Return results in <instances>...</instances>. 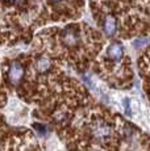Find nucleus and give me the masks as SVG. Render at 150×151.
Segmentation results:
<instances>
[{"instance_id":"obj_1","label":"nucleus","mask_w":150,"mask_h":151,"mask_svg":"<svg viewBox=\"0 0 150 151\" xmlns=\"http://www.w3.org/2000/svg\"><path fill=\"white\" fill-rule=\"evenodd\" d=\"M100 32L86 22L69 24L66 27H51L38 32L33 47L56 58L66 60L75 68L82 70L100 55L104 46Z\"/></svg>"},{"instance_id":"obj_2","label":"nucleus","mask_w":150,"mask_h":151,"mask_svg":"<svg viewBox=\"0 0 150 151\" xmlns=\"http://www.w3.org/2000/svg\"><path fill=\"white\" fill-rule=\"evenodd\" d=\"M96 72L111 86L125 88L131 86L132 68L125 49L120 41H112L95 60Z\"/></svg>"},{"instance_id":"obj_3","label":"nucleus","mask_w":150,"mask_h":151,"mask_svg":"<svg viewBox=\"0 0 150 151\" xmlns=\"http://www.w3.org/2000/svg\"><path fill=\"white\" fill-rule=\"evenodd\" d=\"M84 0H36V28L49 22L76 20L83 13Z\"/></svg>"},{"instance_id":"obj_4","label":"nucleus","mask_w":150,"mask_h":151,"mask_svg":"<svg viewBox=\"0 0 150 151\" xmlns=\"http://www.w3.org/2000/svg\"><path fill=\"white\" fill-rule=\"evenodd\" d=\"M5 82L12 87H21L27 78V59H12L4 67Z\"/></svg>"}]
</instances>
